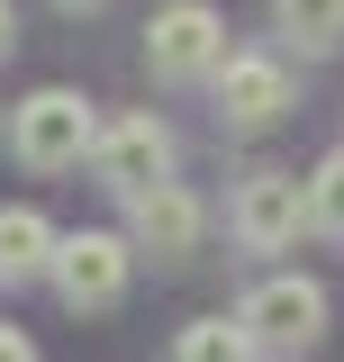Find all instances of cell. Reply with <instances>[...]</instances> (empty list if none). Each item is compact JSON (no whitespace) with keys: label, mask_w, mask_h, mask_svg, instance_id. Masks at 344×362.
<instances>
[{"label":"cell","mask_w":344,"mask_h":362,"mask_svg":"<svg viewBox=\"0 0 344 362\" xmlns=\"http://www.w3.org/2000/svg\"><path fill=\"white\" fill-rule=\"evenodd\" d=\"M55 254H64L55 218L28 209V199H9V209H0V281H9V290H18V281H55Z\"/></svg>","instance_id":"9"},{"label":"cell","mask_w":344,"mask_h":362,"mask_svg":"<svg viewBox=\"0 0 344 362\" xmlns=\"http://www.w3.org/2000/svg\"><path fill=\"white\" fill-rule=\"evenodd\" d=\"M272 28L299 54H336L344 45V0H272Z\"/></svg>","instance_id":"10"},{"label":"cell","mask_w":344,"mask_h":362,"mask_svg":"<svg viewBox=\"0 0 344 362\" xmlns=\"http://www.w3.org/2000/svg\"><path fill=\"white\" fill-rule=\"evenodd\" d=\"M91 173H100V190H118V199L164 190V181H172V127L154 118V109L109 118V127H100V145H91Z\"/></svg>","instance_id":"4"},{"label":"cell","mask_w":344,"mask_h":362,"mask_svg":"<svg viewBox=\"0 0 344 362\" xmlns=\"http://www.w3.org/2000/svg\"><path fill=\"white\" fill-rule=\"evenodd\" d=\"M217 64H227V18L209 0L154 9V28H145V73L154 82H217Z\"/></svg>","instance_id":"3"},{"label":"cell","mask_w":344,"mask_h":362,"mask_svg":"<svg viewBox=\"0 0 344 362\" xmlns=\"http://www.w3.org/2000/svg\"><path fill=\"white\" fill-rule=\"evenodd\" d=\"M200 235H209V209H200L181 181L127 199V245H136V254H154V263H190V254H200Z\"/></svg>","instance_id":"8"},{"label":"cell","mask_w":344,"mask_h":362,"mask_svg":"<svg viewBox=\"0 0 344 362\" xmlns=\"http://www.w3.org/2000/svg\"><path fill=\"white\" fill-rule=\"evenodd\" d=\"M308 226L317 235H344V154H326L308 173Z\"/></svg>","instance_id":"12"},{"label":"cell","mask_w":344,"mask_h":362,"mask_svg":"<svg viewBox=\"0 0 344 362\" xmlns=\"http://www.w3.org/2000/svg\"><path fill=\"white\" fill-rule=\"evenodd\" d=\"M236 326L254 335L263 362H290V354H308V344L326 335V290H317L308 272H272V281H254V290H245Z\"/></svg>","instance_id":"2"},{"label":"cell","mask_w":344,"mask_h":362,"mask_svg":"<svg viewBox=\"0 0 344 362\" xmlns=\"http://www.w3.org/2000/svg\"><path fill=\"white\" fill-rule=\"evenodd\" d=\"M9 45H18V9L0 0V54H9Z\"/></svg>","instance_id":"14"},{"label":"cell","mask_w":344,"mask_h":362,"mask_svg":"<svg viewBox=\"0 0 344 362\" xmlns=\"http://www.w3.org/2000/svg\"><path fill=\"white\" fill-rule=\"evenodd\" d=\"M172 362H263V354H254V335L236 317H200V326H181Z\"/></svg>","instance_id":"11"},{"label":"cell","mask_w":344,"mask_h":362,"mask_svg":"<svg viewBox=\"0 0 344 362\" xmlns=\"http://www.w3.org/2000/svg\"><path fill=\"white\" fill-rule=\"evenodd\" d=\"M209 100H217V127H272L290 109V64L281 54H227Z\"/></svg>","instance_id":"7"},{"label":"cell","mask_w":344,"mask_h":362,"mask_svg":"<svg viewBox=\"0 0 344 362\" xmlns=\"http://www.w3.org/2000/svg\"><path fill=\"white\" fill-rule=\"evenodd\" d=\"M0 362H37V344H28L18 326H0Z\"/></svg>","instance_id":"13"},{"label":"cell","mask_w":344,"mask_h":362,"mask_svg":"<svg viewBox=\"0 0 344 362\" xmlns=\"http://www.w3.org/2000/svg\"><path fill=\"white\" fill-rule=\"evenodd\" d=\"M91 145H100V109L73 82H45L9 109V154L28 173H73V163H91Z\"/></svg>","instance_id":"1"},{"label":"cell","mask_w":344,"mask_h":362,"mask_svg":"<svg viewBox=\"0 0 344 362\" xmlns=\"http://www.w3.org/2000/svg\"><path fill=\"white\" fill-rule=\"evenodd\" d=\"M55 9H73V18H91V9H109V0H55Z\"/></svg>","instance_id":"15"},{"label":"cell","mask_w":344,"mask_h":362,"mask_svg":"<svg viewBox=\"0 0 344 362\" xmlns=\"http://www.w3.org/2000/svg\"><path fill=\"white\" fill-rule=\"evenodd\" d=\"M127 272H136V245L127 235H109V226H82V235H64V254H55V299L73 317H100L127 299Z\"/></svg>","instance_id":"5"},{"label":"cell","mask_w":344,"mask_h":362,"mask_svg":"<svg viewBox=\"0 0 344 362\" xmlns=\"http://www.w3.org/2000/svg\"><path fill=\"white\" fill-rule=\"evenodd\" d=\"M308 226V181L299 173H245L236 199H227V235L245 254H281L290 235Z\"/></svg>","instance_id":"6"}]
</instances>
